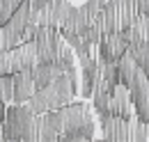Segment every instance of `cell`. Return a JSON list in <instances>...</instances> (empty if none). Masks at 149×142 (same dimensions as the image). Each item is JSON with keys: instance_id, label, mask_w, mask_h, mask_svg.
<instances>
[{"instance_id": "cell-1", "label": "cell", "mask_w": 149, "mask_h": 142, "mask_svg": "<svg viewBox=\"0 0 149 142\" xmlns=\"http://www.w3.org/2000/svg\"><path fill=\"white\" fill-rule=\"evenodd\" d=\"M0 128L2 140H37V115L30 110L28 103L7 106Z\"/></svg>"}, {"instance_id": "cell-2", "label": "cell", "mask_w": 149, "mask_h": 142, "mask_svg": "<svg viewBox=\"0 0 149 142\" xmlns=\"http://www.w3.org/2000/svg\"><path fill=\"white\" fill-rule=\"evenodd\" d=\"M99 62H119V57L129 51V39L122 30L115 32H103L101 41H99Z\"/></svg>"}, {"instance_id": "cell-3", "label": "cell", "mask_w": 149, "mask_h": 142, "mask_svg": "<svg viewBox=\"0 0 149 142\" xmlns=\"http://www.w3.org/2000/svg\"><path fill=\"white\" fill-rule=\"evenodd\" d=\"M60 112H62V119H64V133H62V138L60 140H67L74 131H78L80 126H85L87 122H92V108L87 106V103H67V106L60 108Z\"/></svg>"}, {"instance_id": "cell-4", "label": "cell", "mask_w": 149, "mask_h": 142, "mask_svg": "<svg viewBox=\"0 0 149 142\" xmlns=\"http://www.w3.org/2000/svg\"><path fill=\"white\" fill-rule=\"evenodd\" d=\"M62 133H64V119H62L60 108L48 110L44 115H37V140L55 142L62 138Z\"/></svg>"}, {"instance_id": "cell-5", "label": "cell", "mask_w": 149, "mask_h": 142, "mask_svg": "<svg viewBox=\"0 0 149 142\" xmlns=\"http://www.w3.org/2000/svg\"><path fill=\"white\" fill-rule=\"evenodd\" d=\"M131 122L124 117H115L110 112L99 115V126L106 140H131Z\"/></svg>"}, {"instance_id": "cell-6", "label": "cell", "mask_w": 149, "mask_h": 142, "mask_svg": "<svg viewBox=\"0 0 149 142\" xmlns=\"http://www.w3.org/2000/svg\"><path fill=\"white\" fill-rule=\"evenodd\" d=\"M110 115H115V117H124V119H135V110H133V101H131V92H129V87L122 85V83L112 89Z\"/></svg>"}, {"instance_id": "cell-7", "label": "cell", "mask_w": 149, "mask_h": 142, "mask_svg": "<svg viewBox=\"0 0 149 142\" xmlns=\"http://www.w3.org/2000/svg\"><path fill=\"white\" fill-rule=\"evenodd\" d=\"M37 64V44L35 41H21L16 48H12V73L25 71Z\"/></svg>"}, {"instance_id": "cell-8", "label": "cell", "mask_w": 149, "mask_h": 142, "mask_svg": "<svg viewBox=\"0 0 149 142\" xmlns=\"http://www.w3.org/2000/svg\"><path fill=\"white\" fill-rule=\"evenodd\" d=\"M37 92L32 69L14 71V103H28V99Z\"/></svg>"}, {"instance_id": "cell-9", "label": "cell", "mask_w": 149, "mask_h": 142, "mask_svg": "<svg viewBox=\"0 0 149 142\" xmlns=\"http://www.w3.org/2000/svg\"><path fill=\"white\" fill-rule=\"evenodd\" d=\"M62 73H67V71L62 69V67H57V64H39V62H37V64L32 67V78H35L37 89L51 85L57 76H62Z\"/></svg>"}, {"instance_id": "cell-10", "label": "cell", "mask_w": 149, "mask_h": 142, "mask_svg": "<svg viewBox=\"0 0 149 142\" xmlns=\"http://www.w3.org/2000/svg\"><path fill=\"white\" fill-rule=\"evenodd\" d=\"M122 32L126 35L129 44H133V41H149V18L140 14V16H138V21H135L131 28L122 30Z\"/></svg>"}, {"instance_id": "cell-11", "label": "cell", "mask_w": 149, "mask_h": 142, "mask_svg": "<svg viewBox=\"0 0 149 142\" xmlns=\"http://www.w3.org/2000/svg\"><path fill=\"white\" fill-rule=\"evenodd\" d=\"M117 64H119V78H122V85H126V87H129L131 80H133V78H135V73H138V69H140V67H138V62H135V57L126 51V53L119 57V62H117Z\"/></svg>"}, {"instance_id": "cell-12", "label": "cell", "mask_w": 149, "mask_h": 142, "mask_svg": "<svg viewBox=\"0 0 149 142\" xmlns=\"http://www.w3.org/2000/svg\"><path fill=\"white\" fill-rule=\"evenodd\" d=\"M21 41V32H16L9 23H5L2 28H0V51H12V48H16Z\"/></svg>"}, {"instance_id": "cell-13", "label": "cell", "mask_w": 149, "mask_h": 142, "mask_svg": "<svg viewBox=\"0 0 149 142\" xmlns=\"http://www.w3.org/2000/svg\"><path fill=\"white\" fill-rule=\"evenodd\" d=\"M129 53L135 57L138 67L142 71L149 67V41H133V44H129Z\"/></svg>"}, {"instance_id": "cell-14", "label": "cell", "mask_w": 149, "mask_h": 142, "mask_svg": "<svg viewBox=\"0 0 149 142\" xmlns=\"http://www.w3.org/2000/svg\"><path fill=\"white\" fill-rule=\"evenodd\" d=\"M51 9H53V18L57 25H62L67 18L71 16V12L76 9V5H71L69 0H51Z\"/></svg>"}, {"instance_id": "cell-15", "label": "cell", "mask_w": 149, "mask_h": 142, "mask_svg": "<svg viewBox=\"0 0 149 142\" xmlns=\"http://www.w3.org/2000/svg\"><path fill=\"white\" fill-rule=\"evenodd\" d=\"M0 101L2 103H12L14 101V73L0 76Z\"/></svg>"}, {"instance_id": "cell-16", "label": "cell", "mask_w": 149, "mask_h": 142, "mask_svg": "<svg viewBox=\"0 0 149 142\" xmlns=\"http://www.w3.org/2000/svg\"><path fill=\"white\" fill-rule=\"evenodd\" d=\"M23 0H0V28L14 16V12L19 9V5Z\"/></svg>"}, {"instance_id": "cell-17", "label": "cell", "mask_w": 149, "mask_h": 142, "mask_svg": "<svg viewBox=\"0 0 149 142\" xmlns=\"http://www.w3.org/2000/svg\"><path fill=\"white\" fill-rule=\"evenodd\" d=\"M94 131H96V122L92 119V122H87L85 126H80L78 131H74L67 140H92V138H94Z\"/></svg>"}, {"instance_id": "cell-18", "label": "cell", "mask_w": 149, "mask_h": 142, "mask_svg": "<svg viewBox=\"0 0 149 142\" xmlns=\"http://www.w3.org/2000/svg\"><path fill=\"white\" fill-rule=\"evenodd\" d=\"M131 140H149L147 122H140L138 117L131 122Z\"/></svg>"}, {"instance_id": "cell-19", "label": "cell", "mask_w": 149, "mask_h": 142, "mask_svg": "<svg viewBox=\"0 0 149 142\" xmlns=\"http://www.w3.org/2000/svg\"><path fill=\"white\" fill-rule=\"evenodd\" d=\"M80 35H83V39H85L87 44H92V46H99V41H101L103 32H101V28H99V25L90 23L85 30H80Z\"/></svg>"}, {"instance_id": "cell-20", "label": "cell", "mask_w": 149, "mask_h": 142, "mask_svg": "<svg viewBox=\"0 0 149 142\" xmlns=\"http://www.w3.org/2000/svg\"><path fill=\"white\" fill-rule=\"evenodd\" d=\"M12 73V51H0V76Z\"/></svg>"}, {"instance_id": "cell-21", "label": "cell", "mask_w": 149, "mask_h": 142, "mask_svg": "<svg viewBox=\"0 0 149 142\" xmlns=\"http://www.w3.org/2000/svg\"><path fill=\"white\" fill-rule=\"evenodd\" d=\"M37 30H39L37 23H30V25L23 30V41H35V37H37Z\"/></svg>"}, {"instance_id": "cell-22", "label": "cell", "mask_w": 149, "mask_h": 142, "mask_svg": "<svg viewBox=\"0 0 149 142\" xmlns=\"http://www.w3.org/2000/svg\"><path fill=\"white\" fill-rule=\"evenodd\" d=\"M30 2H32V9H35V12H41L51 0H30Z\"/></svg>"}, {"instance_id": "cell-23", "label": "cell", "mask_w": 149, "mask_h": 142, "mask_svg": "<svg viewBox=\"0 0 149 142\" xmlns=\"http://www.w3.org/2000/svg\"><path fill=\"white\" fill-rule=\"evenodd\" d=\"M5 106H7V103L0 101V122H2V117H5Z\"/></svg>"}, {"instance_id": "cell-24", "label": "cell", "mask_w": 149, "mask_h": 142, "mask_svg": "<svg viewBox=\"0 0 149 142\" xmlns=\"http://www.w3.org/2000/svg\"><path fill=\"white\" fill-rule=\"evenodd\" d=\"M145 73H147V78H149V67H147V69H145Z\"/></svg>"}, {"instance_id": "cell-25", "label": "cell", "mask_w": 149, "mask_h": 142, "mask_svg": "<svg viewBox=\"0 0 149 142\" xmlns=\"http://www.w3.org/2000/svg\"><path fill=\"white\" fill-rule=\"evenodd\" d=\"M0 140H2V128H0Z\"/></svg>"}, {"instance_id": "cell-26", "label": "cell", "mask_w": 149, "mask_h": 142, "mask_svg": "<svg viewBox=\"0 0 149 142\" xmlns=\"http://www.w3.org/2000/svg\"><path fill=\"white\" fill-rule=\"evenodd\" d=\"M147 128H149V124H147Z\"/></svg>"}]
</instances>
